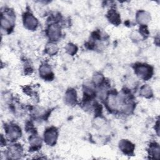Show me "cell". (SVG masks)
Masks as SVG:
<instances>
[{"mask_svg": "<svg viewBox=\"0 0 160 160\" xmlns=\"http://www.w3.org/2000/svg\"><path fill=\"white\" fill-rule=\"evenodd\" d=\"M26 24H28V26H29L31 28L34 27V26H36L37 21L34 18L31 16V15H29V16H26Z\"/></svg>", "mask_w": 160, "mask_h": 160, "instance_id": "1", "label": "cell"}, {"mask_svg": "<svg viewBox=\"0 0 160 160\" xmlns=\"http://www.w3.org/2000/svg\"><path fill=\"white\" fill-rule=\"evenodd\" d=\"M59 31L58 27L56 26H51L50 31H49V34H51V38L53 39H56L59 37Z\"/></svg>", "mask_w": 160, "mask_h": 160, "instance_id": "2", "label": "cell"}]
</instances>
